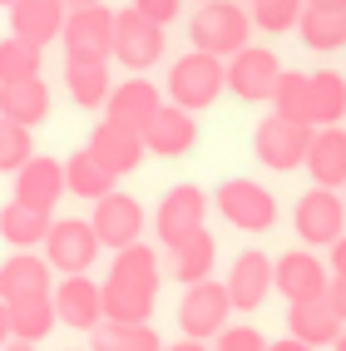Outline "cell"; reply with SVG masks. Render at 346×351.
Here are the masks:
<instances>
[{
	"label": "cell",
	"mask_w": 346,
	"mask_h": 351,
	"mask_svg": "<svg viewBox=\"0 0 346 351\" xmlns=\"http://www.w3.org/2000/svg\"><path fill=\"white\" fill-rule=\"evenodd\" d=\"M158 252L149 243H129L114 252L104 277V317L109 322H149L158 302Z\"/></svg>",
	"instance_id": "6da1fadb"
},
{
	"label": "cell",
	"mask_w": 346,
	"mask_h": 351,
	"mask_svg": "<svg viewBox=\"0 0 346 351\" xmlns=\"http://www.w3.org/2000/svg\"><path fill=\"white\" fill-rule=\"evenodd\" d=\"M252 35V15L243 0H203L188 20V40L193 50H208L218 60H233Z\"/></svg>",
	"instance_id": "7a4b0ae2"
},
{
	"label": "cell",
	"mask_w": 346,
	"mask_h": 351,
	"mask_svg": "<svg viewBox=\"0 0 346 351\" xmlns=\"http://www.w3.org/2000/svg\"><path fill=\"white\" fill-rule=\"evenodd\" d=\"M227 89V60L208 55V50H188L178 55L173 69H169V99L183 104V109H208L218 104V95Z\"/></svg>",
	"instance_id": "3957f363"
},
{
	"label": "cell",
	"mask_w": 346,
	"mask_h": 351,
	"mask_svg": "<svg viewBox=\"0 0 346 351\" xmlns=\"http://www.w3.org/2000/svg\"><path fill=\"white\" fill-rule=\"evenodd\" d=\"M312 134H317V124H297V119H282V114H267V119L252 129V154H258L262 169L292 173V169L307 163Z\"/></svg>",
	"instance_id": "277c9868"
},
{
	"label": "cell",
	"mask_w": 346,
	"mask_h": 351,
	"mask_svg": "<svg viewBox=\"0 0 346 351\" xmlns=\"http://www.w3.org/2000/svg\"><path fill=\"white\" fill-rule=\"evenodd\" d=\"M227 312H233V297H227V282H203L183 287V302H178V332L193 337V341H213L223 326H227Z\"/></svg>",
	"instance_id": "5b68a950"
},
{
	"label": "cell",
	"mask_w": 346,
	"mask_h": 351,
	"mask_svg": "<svg viewBox=\"0 0 346 351\" xmlns=\"http://www.w3.org/2000/svg\"><path fill=\"white\" fill-rule=\"evenodd\" d=\"M292 228L297 238H302L307 247H332L341 232H346V198L336 189H307L302 198H297L292 208Z\"/></svg>",
	"instance_id": "8992f818"
},
{
	"label": "cell",
	"mask_w": 346,
	"mask_h": 351,
	"mask_svg": "<svg viewBox=\"0 0 346 351\" xmlns=\"http://www.w3.org/2000/svg\"><path fill=\"white\" fill-rule=\"evenodd\" d=\"M164 25H153L149 15H138L134 5L129 10H114V60L134 75H144L164 60Z\"/></svg>",
	"instance_id": "52a82bcc"
},
{
	"label": "cell",
	"mask_w": 346,
	"mask_h": 351,
	"mask_svg": "<svg viewBox=\"0 0 346 351\" xmlns=\"http://www.w3.org/2000/svg\"><path fill=\"white\" fill-rule=\"evenodd\" d=\"M213 203H218V213L233 223V228H243V232H267V228L277 223V198H272V189H262V183H252V178H227V183H218Z\"/></svg>",
	"instance_id": "ba28073f"
},
{
	"label": "cell",
	"mask_w": 346,
	"mask_h": 351,
	"mask_svg": "<svg viewBox=\"0 0 346 351\" xmlns=\"http://www.w3.org/2000/svg\"><path fill=\"white\" fill-rule=\"evenodd\" d=\"M99 232L89 218H55L50 223V238H45V257H50V267L55 272H89L95 267V257H99Z\"/></svg>",
	"instance_id": "9c48e42d"
},
{
	"label": "cell",
	"mask_w": 346,
	"mask_h": 351,
	"mask_svg": "<svg viewBox=\"0 0 346 351\" xmlns=\"http://www.w3.org/2000/svg\"><path fill=\"white\" fill-rule=\"evenodd\" d=\"M203 218H208V193L198 183H178V189H169L153 208V238L164 247H178L188 232L203 228Z\"/></svg>",
	"instance_id": "30bf717a"
},
{
	"label": "cell",
	"mask_w": 346,
	"mask_h": 351,
	"mask_svg": "<svg viewBox=\"0 0 346 351\" xmlns=\"http://www.w3.org/2000/svg\"><path fill=\"white\" fill-rule=\"evenodd\" d=\"M60 45H64L69 60H109L114 55V10L104 0L99 5H75L64 20Z\"/></svg>",
	"instance_id": "8fae6325"
},
{
	"label": "cell",
	"mask_w": 346,
	"mask_h": 351,
	"mask_svg": "<svg viewBox=\"0 0 346 351\" xmlns=\"http://www.w3.org/2000/svg\"><path fill=\"white\" fill-rule=\"evenodd\" d=\"M327 287H332V267L321 263L312 247H292L272 263V292H282L287 302L327 297Z\"/></svg>",
	"instance_id": "7c38bea8"
},
{
	"label": "cell",
	"mask_w": 346,
	"mask_h": 351,
	"mask_svg": "<svg viewBox=\"0 0 346 351\" xmlns=\"http://www.w3.org/2000/svg\"><path fill=\"white\" fill-rule=\"evenodd\" d=\"M277 80H282V60L262 45H243V50L227 60V89L243 99V104H267Z\"/></svg>",
	"instance_id": "4fadbf2b"
},
{
	"label": "cell",
	"mask_w": 346,
	"mask_h": 351,
	"mask_svg": "<svg viewBox=\"0 0 346 351\" xmlns=\"http://www.w3.org/2000/svg\"><path fill=\"white\" fill-rule=\"evenodd\" d=\"M89 223H95V232H99V243L109 247V252H119V247H129V243H144L138 232H144V203L138 198H129V193H104L99 203H95V213H89Z\"/></svg>",
	"instance_id": "5bb4252c"
},
{
	"label": "cell",
	"mask_w": 346,
	"mask_h": 351,
	"mask_svg": "<svg viewBox=\"0 0 346 351\" xmlns=\"http://www.w3.org/2000/svg\"><path fill=\"white\" fill-rule=\"evenodd\" d=\"M55 312H60L64 326H75V332H95L104 322V282H95L89 272H69L55 287Z\"/></svg>",
	"instance_id": "9a60e30c"
},
{
	"label": "cell",
	"mask_w": 346,
	"mask_h": 351,
	"mask_svg": "<svg viewBox=\"0 0 346 351\" xmlns=\"http://www.w3.org/2000/svg\"><path fill=\"white\" fill-rule=\"evenodd\" d=\"M158 109H164V95H158V84L144 80V75H134V80H124V84H114V89H109L104 119H114V124H124V129H138V134H144L149 119H153Z\"/></svg>",
	"instance_id": "2e32d148"
},
{
	"label": "cell",
	"mask_w": 346,
	"mask_h": 351,
	"mask_svg": "<svg viewBox=\"0 0 346 351\" xmlns=\"http://www.w3.org/2000/svg\"><path fill=\"white\" fill-rule=\"evenodd\" d=\"M144 144H149V154H158V158H183V154H193V144H198V119H193V109L164 104V109L149 119Z\"/></svg>",
	"instance_id": "e0dca14e"
},
{
	"label": "cell",
	"mask_w": 346,
	"mask_h": 351,
	"mask_svg": "<svg viewBox=\"0 0 346 351\" xmlns=\"http://www.w3.org/2000/svg\"><path fill=\"white\" fill-rule=\"evenodd\" d=\"M89 149H95V158L104 163L109 173H134L138 163H144L149 144H144V134L138 129H124V124H114V119H99L95 134H89Z\"/></svg>",
	"instance_id": "ac0fdd59"
},
{
	"label": "cell",
	"mask_w": 346,
	"mask_h": 351,
	"mask_svg": "<svg viewBox=\"0 0 346 351\" xmlns=\"http://www.w3.org/2000/svg\"><path fill=\"white\" fill-rule=\"evenodd\" d=\"M272 292V257L247 247L233 257V272H227V297H233V312H258Z\"/></svg>",
	"instance_id": "d6986e66"
},
{
	"label": "cell",
	"mask_w": 346,
	"mask_h": 351,
	"mask_svg": "<svg viewBox=\"0 0 346 351\" xmlns=\"http://www.w3.org/2000/svg\"><path fill=\"white\" fill-rule=\"evenodd\" d=\"M64 193H69V183H64V163H60V158L35 154L25 169L15 173V198L30 203V208H40V213H55V203H60Z\"/></svg>",
	"instance_id": "ffe728a7"
},
{
	"label": "cell",
	"mask_w": 346,
	"mask_h": 351,
	"mask_svg": "<svg viewBox=\"0 0 346 351\" xmlns=\"http://www.w3.org/2000/svg\"><path fill=\"white\" fill-rule=\"evenodd\" d=\"M50 257H40L35 247H15L5 263H0V297L20 302V297H40V292H55L50 287Z\"/></svg>",
	"instance_id": "44dd1931"
},
{
	"label": "cell",
	"mask_w": 346,
	"mask_h": 351,
	"mask_svg": "<svg viewBox=\"0 0 346 351\" xmlns=\"http://www.w3.org/2000/svg\"><path fill=\"white\" fill-rule=\"evenodd\" d=\"M64 20H69V5L64 0H15L10 5V35L30 40V45H50L64 35Z\"/></svg>",
	"instance_id": "7402d4cb"
},
{
	"label": "cell",
	"mask_w": 346,
	"mask_h": 351,
	"mask_svg": "<svg viewBox=\"0 0 346 351\" xmlns=\"http://www.w3.org/2000/svg\"><path fill=\"white\" fill-rule=\"evenodd\" d=\"M287 332L307 346H336V337L346 332L341 312L332 307V297H312V302H292L287 307Z\"/></svg>",
	"instance_id": "603a6c76"
},
{
	"label": "cell",
	"mask_w": 346,
	"mask_h": 351,
	"mask_svg": "<svg viewBox=\"0 0 346 351\" xmlns=\"http://www.w3.org/2000/svg\"><path fill=\"white\" fill-rule=\"evenodd\" d=\"M302 169L321 189H346V129L341 124H321L312 134V149H307Z\"/></svg>",
	"instance_id": "cb8c5ba5"
},
{
	"label": "cell",
	"mask_w": 346,
	"mask_h": 351,
	"mask_svg": "<svg viewBox=\"0 0 346 351\" xmlns=\"http://www.w3.org/2000/svg\"><path fill=\"white\" fill-rule=\"evenodd\" d=\"M0 119H15V124H45L50 119V84H45L40 75L30 80H5L0 84Z\"/></svg>",
	"instance_id": "d4e9b609"
},
{
	"label": "cell",
	"mask_w": 346,
	"mask_h": 351,
	"mask_svg": "<svg viewBox=\"0 0 346 351\" xmlns=\"http://www.w3.org/2000/svg\"><path fill=\"white\" fill-rule=\"evenodd\" d=\"M213 263H218V243H213V232H208V228L188 232L178 247H169V272L178 277L183 287H193V282H203V277H213Z\"/></svg>",
	"instance_id": "484cf974"
},
{
	"label": "cell",
	"mask_w": 346,
	"mask_h": 351,
	"mask_svg": "<svg viewBox=\"0 0 346 351\" xmlns=\"http://www.w3.org/2000/svg\"><path fill=\"white\" fill-rule=\"evenodd\" d=\"M64 89L79 109H104L109 104V60H69L64 55Z\"/></svg>",
	"instance_id": "4316f807"
},
{
	"label": "cell",
	"mask_w": 346,
	"mask_h": 351,
	"mask_svg": "<svg viewBox=\"0 0 346 351\" xmlns=\"http://www.w3.org/2000/svg\"><path fill=\"white\" fill-rule=\"evenodd\" d=\"M50 213H40V208L10 198L5 208H0V238H5L10 247H45V238H50Z\"/></svg>",
	"instance_id": "83f0119b"
},
{
	"label": "cell",
	"mask_w": 346,
	"mask_h": 351,
	"mask_svg": "<svg viewBox=\"0 0 346 351\" xmlns=\"http://www.w3.org/2000/svg\"><path fill=\"white\" fill-rule=\"evenodd\" d=\"M64 183H69V193H75V198L99 203L104 193H114L119 173H109L104 163L95 158V149H79V154H69V158H64Z\"/></svg>",
	"instance_id": "f1b7e54d"
},
{
	"label": "cell",
	"mask_w": 346,
	"mask_h": 351,
	"mask_svg": "<svg viewBox=\"0 0 346 351\" xmlns=\"http://www.w3.org/2000/svg\"><path fill=\"white\" fill-rule=\"evenodd\" d=\"M89 351H164L158 332L149 322H99L95 332H89Z\"/></svg>",
	"instance_id": "f546056e"
},
{
	"label": "cell",
	"mask_w": 346,
	"mask_h": 351,
	"mask_svg": "<svg viewBox=\"0 0 346 351\" xmlns=\"http://www.w3.org/2000/svg\"><path fill=\"white\" fill-rule=\"evenodd\" d=\"M55 322H60V312H55V292H40V297H20V302H10V332L20 337V341H45L55 332Z\"/></svg>",
	"instance_id": "4dcf8cb0"
},
{
	"label": "cell",
	"mask_w": 346,
	"mask_h": 351,
	"mask_svg": "<svg viewBox=\"0 0 346 351\" xmlns=\"http://www.w3.org/2000/svg\"><path fill=\"white\" fill-rule=\"evenodd\" d=\"M297 35H302L307 50L317 55H332L346 45V10H321V5H307L302 20H297Z\"/></svg>",
	"instance_id": "1f68e13d"
},
{
	"label": "cell",
	"mask_w": 346,
	"mask_h": 351,
	"mask_svg": "<svg viewBox=\"0 0 346 351\" xmlns=\"http://www.w3.org/2000/svg\"><path fill=\"white\" fill-rule=\"evenodd\" d=\"M346 119V75L312 69V124H341Z\"/></svg>",
	"instance_id": "d6a6232c"
},
{
	"label": "cell",
	"mask_w": 346,
	"mask_h": 351,
	"mask_svg": "<svg viewBox=\"0 0 346 351\" xmlns=\"http://www.w3.org/2000/svg\"><path fill=\"white\" fill-rule=\"evenodd\" d=\"M267 104H272V114H282V119L312 124V75H302V69H282V80H277Z\"/></svg>",
	"instance_id": "836d02e7"
},
{
	"label": "cell",
	"mask_w": 346,
	"mask_h": 351,
	"mask_svg": "<svg viewBox=\"0 0 346 351\" xmlns=\"http://www.w3.org/2000/svg\"><path fill=\"white\" fill-rule=\"evenodd\" d=\"M40 75V45L20 40V35H5L0 40V84L5 80H30Z\"/></svg>",
	"instance_id": "e575fe53"
},
{
	"label": "cell",
	"mask_w": 346,
	"mask_h": 351,
	"mask_svg": "<svg viewBox=\"0 0 346 351\" xmlns=\"http://www.w3.org/2000/svg\"><path fill=\"white\" fill-rule=\"evenodd\" d=\"M30 158H35V138H30V129L15 124V119H0V173H20Z\"/></svg>",
	"instance_id": "d590c367"
},
{
	"label": "cell",
	"mask_w": 346,
	"mask_h": 351,
	"mask_svg": "<svg viewBox=\"0 0 346 351\" xmlns=\"http://www.w3.org/2000/svg\"><path fill=\"white\" fill-rule=\"evenodd\" d=\"M302 10H307V0H258L252 5V25L267 35H282V30H297Z\"/></svg>",
	"instance_id": "8d00e7d4"
},
{
	"label": "cell",
	"mask_w": 346,
	"mask_h": 351,
	"mask_svg": "<svg viewBox=\"0 0 346 351\" xmlns=\"http://www.w3.org/2000/svg\"><path fill=\"white\" fill-rule=\"evenodd\" d=\"M213 351H267V337L258 326H223L213 337Z\"/></svg>",
	"instance_id": "74e56055"
},
{
	"label": "cell",
	"mask_w": 346,
	"mask_h": 351,
	"mask_svg": "<svg viewBox=\"0 0 346 351\" xmlns=\"http://www.w3.org/2000/svg\"><path fill=\"white\" fill-rule=\"evenodd\" d=\"M134 10H138V15H149L153 25H173L178 10H183V0H134Z\"/></svg>",
	"instance_id": "f35d334b"
},
{
	"label": "cell",
	"mask_w": 346,
	"mask_h": 351,
	"mask_svg": "<svg viewBox=\"0 0 346 351\" xmlns=\"http://www.w3.org/2000/svg\"><path fill=\"white\" fill-rule=\"evenodd\" d=\"M327 267H332V277H346V232L332 243V257H327Z\"/></svg>",
	"instance_id": "ab89813d"
},
{
	"label": "cell",
	"mask_w": 346,
	"mask_h": 351,
	"mask_svg": "<svg viewBox=\"0 0 346 351\" xmlns=\"http://www.w3.org/2000/svg\"><path fill=\"white\" fill-rule=\"evenodd\" d=\"M327 297H332V307H336V312H341V322H346V277H332Z\"/></svg>",
	"instance_id": "60d3db41"
},
{
	"label": "cell",
	"mask_w": 346,
	"mask_h": 351,
	"mask_svg": "<svg viewBox=\"0 0 346 351\" xmlns=\"http://www.w3.org/2000/svg\"><path fill=\"white\" fill-rule=\"evenodd\" d=\"M5 341H15V332H10V302L0 297V346H5Z\"/></svg>",
	"instance_id": "b9f144b4"
},
{
	"label": "cell",
	"mask_w": 346,
	"mask_h": 351,
	"mask_svg": "<svg viewBox=\"0 0 346 351\" xmlns=\"http://www.w3.org/2000/svg\"><path fill=\"white\" fill-rule=\"evenodd\" d=\"M267 351H317V346H307V341H297V337L287 332V341H267Z\"/></svg>",
	"instance_id": "7bdbcfd3"
},
{
	"label": "cell",
	"mask_w": 346,
	"mask_h": 351,
	"mask_svg": "<svg viewBox=\"0 0 346 351\" xmlns=\"http://www.w3.org/2000/svg\"><path fill=\"white\" fill-rule=\"evenodd\" d=\"M164 351H213L208 341H193V337H183V341H173V346H164Z\"/></svg>",
	"instance_id": "ee69618b"
},
{
	"label": "cell",
	"mask_w": 346,
	"mask_h": 351,
	"mask_svg": "<svg viewBox=\"0 0 346 351\" xmlns=\"http://www.w3.org/2000/svg\"><path fill=\"white\" fill-rule=\"evenodd\" d=\"M307 5H321V10H346V0H307Z\"/></svg>",
	"instance_id": "f6af8a7d"
},
{
	"label": "cell",
	"mask_w": 346,
	"mask_h": 351,
	"mask_svg": "<svg viewBox=\"0 0 346 351\" xmlns=\"http://www.w3.org/2000/svg\"><path fill=\"white\" fill-rule=\"evenodd\" d=\"M0 351H35V341H20V337H15V341H5V346H0Z\"/></svg>",
	"instance_id": "bcb514c9"
},
{
	"label": "cell",
	"mask_w": 346,
	"mask_h": 351,
	"mask_svg": "<svg viewBox=\"0 0 346 351\" xmlns=\"http://www.w3.org/2000/svg\"><path fill=\"white\" fill-rule=\"evenodd\" d=\"M64 5H69V10H75V5H99V0H64Z\"/></svg>",
	"instance_id": "7dc6e473"
},
{
	"label": "cell",
	"mask_w": 346,
	"mask_h": 351,
	"mask_svg": "<svg viewBox=\"0 0 346 351\" xmlns=\"http://www.w3.org/2000/svg\"><path fill=\"white\" fill-rule=\"evenodd\" d=\"M332 351H346V332H341V337H336V346H332Z\"/></svg>",
	"instance_id": "c3c4849f"
},
{
	"label": "cell",
	"mask_w": 346,
	"mask_h": 351,
	"mask_svg": "<svg viewBox=\"0 0 346 351\" xmlns=\"http://www.w3.org/2000/svg\"><path fill=\"white\" fill-rule=\"evenodd\" d=\"M0 5H5V10H10V5H15V0H0Z\"/></svg>",
	"instance_id": "681fc988"
},
{
	"label": "cell",
	"mask_w": 346,
	"mask_h": 351,
	"mask_svg": "<svg viewBox=\"0 0 346 351\" xmlns=\"http://www.w3.org/2000/svg\"><path fill=\"white\" fill-rule=\"evenodd\" d=\"M243 5H258V0H243Z\"/></svg>",
	"instance_id": "f907efd6"
},
{
	"label": "cell",
	"mask_w": 346,
	"mask_h": 351,
	"mask_svg": "<svg viewBox=\"0 0 346 351\" xmlns=\"http://www.w3.org/2000/svg\"><path fill=\"white\" fill-rule=\"evenodd\" d=\"M198 5H203V0H198Z\"/></svg>",
	"instance_id": "816d5d0a"
}]
</instances>
